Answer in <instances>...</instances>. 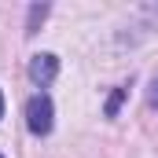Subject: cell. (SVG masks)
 I'll use <instances>...</instances> for the list:
<instances>
[{
	"mask_svg": "<svg viewBox=\"0 0 158 158\" xmlns=\"http://www.w3.org/2000/svg\"><path fill=\"white\" fill-rule=\"evenodd\" d=\"M0 118H4V92H0Z\"/></svg>",
	"mask_w": 158,
	"mask_h": 158,
	"instance_id": "6",
	"label": "cell"
},
{
	"mask_svg": "<svg viewBox=\"0 0 158 158\" xmlns=\"http://www.w3.org/2000/svg\"><path fill=\"white\" fill-rule=\"evenodd\" d=\"M59 74V55H52V52H40L30 59V81L37 85V88H48L52 81Z\"/></svg>",
	"mask_w": 158,
	"mask_h": 158,
	"instance_id": "2",
	"label": "cell"
},
{
	"mask_svg": "<svg viewBox=\"0 0 158 158\" xmlns=\"http://www.w3.org/2000/svg\"><path fill=\"white\" fill-rule=\"evenodd\" d=\"M0 158H4V155H0Z\"/></svg>",
	"mask_w": 158,
	"mask_h": 158,
	"instance_id": "7",
	"label": "cell"
},
{
	"mask_svg": "<svg viewBox=\"0 0 158 158\" xmlns=\"http://www.w3.org/2000/svg\"><path fill=\"white\" fill-rule=\"evenodd\" d=\"M44 15H48V4H33V7H30V22H26V37H33V33H37V26L44 22Z\"/></svg>",
	"mask_w": 158,
	"mask_h": 158,
	"instance_id": "3",
	"label": "cell"
},
{
	"mask_svg": "<svg viewBox=\"0 0 158 158\" xmlns=\"http://www.w3.org/2000/svg\"><path fill=\"white\" fill-rule=\"evenodd\" d=\"M52 118H55V107H52L48 92L30 96V103H26V129L33 136H48L52 132Z\"/></svg>",
	"mask_w": 158,
	"mask_h": 158,
	"instance_id": "1",
	"label": "cell"
},
{
	"mask_svg": "<svg viewBox=\"0 0 158 158\" xmlns=\"http://www.w3.org/2000/svg\"><path fill=\"white\" fill-rule=\"evenodd\" d=\"M151 107L158 110V74H155V81H151Z\"/></svg>",
	"mask_w": 158,
	"mask_h": 158,
	"instance_id": "5",
	"label": "cell"
},
{
	"mask_svg": "<svg viewBox=\"0 0 158 158\" xmlns=\"http://www.w3.org/2000/svg\"><path fill=\"white\" fill-rule=\"evenodd\" d=\"M125 96H129V88H114V96L107 99V118H118L121 103H125Z\"/></svg>",
	"mask_w": 158,
	"mask_h": 158,
	"instance_id": "4",
	"label": "cell"
}]
</instances>
